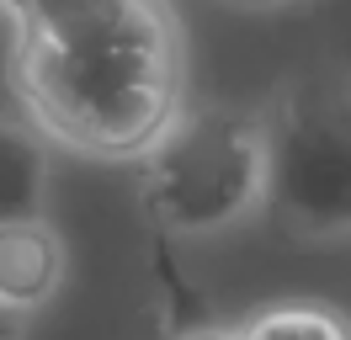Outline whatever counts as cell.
<instances>
[{"mask_svg": "<svg viewBox=\"0 0 351 340\" xmlns=\"http://www.w3.org/2000/svg\"><path fill=\"white\" fill-rule=\"evenodd\" d=\"M266 218L293 239L351 234V69H298L261 112Z\"/></svg>", "mask_w": 351, "mask_h": 340, "instance_id": "7a4b0ae2", "label": "cell"}, {"mask_svg": "<svg viewBox=\"0 0 351 340\" xmlns=\"http://www.w3.org/2000/svg\"><path fill=\"white\" fill-rule=\"evenodd\" d=\"M144 212L160 234L202 239L266 202V127L240 106H192L144 154Z\"/></svg>", "mask_w": 351, "mask_h": 340, "instance_id": "3957f363", "label": "cell"}, {"mask_svg": "<svg viewBox=\"0 0 351 340\" xmlns=\"http://www.w3.org/2000/svg\"><path fill=\"white\" fill-rule=\"evenodd\" d=\"M176 340H234V330H186V335Z\"/></svg>", "mask_w": 351, "mask_h": 340, "instance_id": "9c48e42d", "label": "cell"}, {"mask_svg": "<svg viewBox=\"0 0 351 340\" xmlns=\"http://www.w3.org/2000/svg\"><path fill=\"white\" fill-rule=\"evenodd\" d=\"M0 5H5V11H11L16 21H22V11H27V0H0Z\"/></svg>", "mask_w": 351, "mask_h": 340, "instance_id": "30bf717a", "label": "cell"}, {"mask_svg": "<svg viewBox=\"0 0 351 340\" xmlns=\"http://www.w3.org/2000/svg\"><path fill=\"white\" fill-rule=\"evenodd\" d=\"M48 212V144L0 117V223Z\"/></svg>", "mask_w": 351, "mask_h": 340, "instance_id": "8992f818", "label": "cell"}, {"mask_svg": "<svg viewBox=\"0 0 351 340\" xmlns=\"http://www.w3.org/2000/svg\"><path fill=\"white\" fill-rule=\"evenodd\" d=\"M16 90L38 112L48 138L101 160H144L181 117L176 48H53L16 42Z\"/></svg>", "mask_w": 351, "mask_h": 340, "instance_id": "6da1fadb", "label": "cell"}, {"mask_svg": "<svg viewBox=\"0 0 351 340\" xmlns=\"http://www.w3.org/2000/svg\"><path fill=\"white\" fill-rule=\"evenodd\" d=\"M0 340H27V314L0 303Z\"/></svg>", "mask_w": 351, "mask_h": 340, "instance_id": "ba28073f", "label": "cell"}, {"mask_svg": "<svg viewBox=\"0 0 351 340\" xmlns=\"http://www.w3.org/2000/svg\"><path fill=\"white\" fill-rule=\"evenodd\" d=\"M22 38L53 42V48H176L171 16L160 0H27Z\"/></svg>", "mask_w": 351, "mask_h": 340, "instance_id": "277c9868", "label": "cell"}, {"mask_svg": "<svg viewBox=\"0 0 351 340\" xmlns=\"http://www.w3.org/2000/svg\"><path fill=\"white\" fill-rule=\"evenodd\" d=\"M234 340H351V319L330 303H271L245 319Z\"/></svg>", "mask_w": 351, "mask_h": 340, "instance_id": "52a82bcc", "label": "cell"}, {"mask_svg": "<svg viewBox=\"0 0 351 340\" xmlns=\"http://www.w3.org/2000/svg\"><path fill=\"white\" fill-rule=\"evenodd\" d=\"M240 5H277V0H240Z\"/></svg>", "mask_w": 351, "mask_h": 340, "instance_id": "8fae6325", "label": "cell"}, {"mask_svg": "<svg viewBox=\"0 0 351 340\" xmlns=\"http://www.w3.org/2000/svg\"><path fill=\"white\" fill-rule=\"evenodd\" d=\"M64 239L43 218H11L0 223V303L32 314L64 287Z\"/></svg>", "mask_w": 351, "mask_h": 340, "instance_id": "5b68a950", "label": "cell"}]
</instances>
